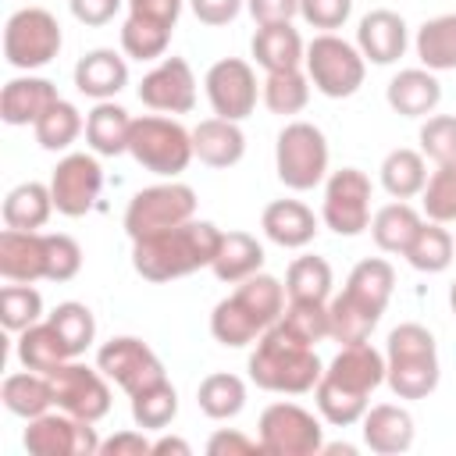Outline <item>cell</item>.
Instances as JSON below:
<instances>
[{
	"mask_svg": "<svg viewBox=\"0 0 456 456\" xmlns=\"http://www.w3.org/2000/svg\"><path fill=\"white\" fill-rule=\"evenodd\" d=\"M264 235L281 249H303L317 239V214L303 200H271L260 214Z\"/></svg>",
	"mask_w": 456,
	"mask_h": 456,
	"instance_id": "obj_23",
	"label": "cell"
},
{
	"mask_svg": "<svg viewBox=\"0 0 456 456\" xmlns=\"http://www.w3.org/2000/svg\"><path fill=\"white\" fill-rule=\"evenodd\" d=\"M438 378L442 367H438L435 335L417 321L392 328L385 342V385L392 388V395L428 399L438 388Z\"/></svg>",
	"mask_w": 456,
	"mask_h": 456,
	"instance_id": "obj_6",
	"label": "cell"
},
{
	"mask_svg": "<svg viewBox=\"0 0 456 456\" xmlns=\"http://www.w3.org/2000/svg\"><path fill=\"white\" fill-rule=\"evenodd\" d=\"M420 224H424V217L406 200H395V203H385L381 210H374L370 239L381 253H406V246H410V239L417 235Z\"/></svg>",
	"mask_w": 456,
	"mask_h": 456,
	"instance_id": "obj_36",
	"label": "cell"
},
{
	"mask_svg": "<svg viewBox=\"0 0 456 456\" xmlns=\"http://www.w3.org/2000/svg\"><path fill=\"white\" fill-rule=\"evenodd\" d=\"M128 86V61L107 46L89 50L75 64V89L89 100H114Z\"/></svg>",
	"mask_w": 456,
	"mask_h": 456,
	"instance_id": "obj_26",
	"label": "cell"
},
{
	"mask_svg": "<svg viewBox=\"0 0 456 456\" xmlns=\"http://www.w3.org/2000/svg\"><path fill=\"white\" fill-rule=\"evenodd\" d=\"M260 438L242 435L239 428H217L207 438V456H260Z\"/></svg>",
	"mask_w": 456,
	"mask_h": 456,
	"instance_id": "obj_51",
	"label": "cell"
},
{
	"mask_svg": "<svg viewBox=\"0 0 456 456\" xmlns=\"http://www.w3.org/2000/svg\"><path fill=\"white\" fill-rule=\"evenodd\" d=\"M32 132H36V142H39L46 153H61V150H68V146L86 132V118L78 114L75 103L57 100V103L32 125Z\"/></svg>",
	"mask_w": 456,
	"mask_h": 456,
	"instance_id": "obj_41",
	"label": "cell"
},
{
	"mask_svg": "<svg viewBox=\"0 0 456 456\" xmlns=\"http://www.w3.org/2000/svg\"><path fill=\"white\" fill-rule=\"evenodd\" d=\"M171 32H175L171 25L128 14L121 25V53L132 61H160L171 46Z\"/></svg>",
	"mask_w": 456,
	"mask_h": 456,
	"instance_id": "obj_40",
	"label": "cell"
},
{
	"mask_svg": "<svg viewBox=\"0 0 456 456\" xmlns=\"http://www.w3.org/2000/svg\"><path fill=\"white\" fill-rule=\"evenodd\" d=\"M395 289V271L388 260L381 256H367L360 260L342 292L328 303V317H331V338L338 346H353V342H367L370 331L378 328L388 299Z\"/></svg>",
	"mask_w": 456,
	"mask_h": 456,
	"instance_id": "obj_3",
	"label": "cell"
},
{
	"mask_svg": "<svg viewBox=\"0 0 456 456\" xmlns=\"http://www.w3.org/2000/svg\"><path fill=\"white\" fill-rule=\"evenodd\" d=\"M321 452H342V456H356V445H346V442H335V445H324Z\"/></svg>",
	"mask_w": 456,
	"mask_h": 456,
	"instance_id": "obj_58",
	"label": "cell"
},
{
	"mask_svg": "<svg viewBox=\"0 0 456 456\" xmlns=\"http://www.w3.org/2000/svg\"><path fill=\"white\" fill-rule=\"evenodd\" d=\"M203 89H207L210 110L217 118H228V121H246L256 110V100H260L256 71L242 57L214 61L207 68V75H203Z\"/></svg>",
	"mask_w": 456,
	"mask_h": 456,
	"instance_id": "obj_17",
	"label": "cell"
},
{
	"mask_svg": "<svg viewBox=\"0 0 456 456\" xmlns=\"http://www.w3.org/2000/svg\"><path fill=\"white\" fill-rule=\"evenodd\" d=\"M196 406L210 420H232L246 410V381L228 370H214L196 385Z\"/></svg>",
	"mask_w": 456,
	"mask_h": 456,
	"instance_id": "obj_38",
	"label": "cell"
},
{
	"mask_svg": "<svg viewBox=\"0 0 456 456\" xmlns=\"http://www.w3.org/2000/svg\"><path fill=\"white\" fill-rule=\"evenodd\" d=\"M46 321L61 331V338L68 342L71 356H82V353L96 342V317H93V310H89L86 303H78V299L57 303V306L46 314Z\"/></svg>",
	"mask_w": 456,
	"mask_h": 456,
	"instance_id": "obj_45",
	"label": "cell"
},
{
	"mask_svg": "<svg viewBox=\"0 0 456 456\" xmlns=\"http://www.w3.org/2000/svg\"><path fill=\"white\" fill-rule=\"evenodd\" d=\"M121 4H128V0H68L71 18L78 25H86V28H100V25L114 21V14L121 11Z\"/></svg>",
	"mask_w": 456,
	"mask_h": 456,
	"instance_id": "obj_52",
	"label": "cell"
},
{
	"mask_svg": "<svg viewBox=\"0 0 456 456\" xmlns=\"http://www.w3.org/2000/svg\"><path fill=\"white\" fill-rule=\"evenodd\" d=\"M385 385V353L370 342H353L335 353V360L324 367L314 403L321 420L331 428H353L370 406V395Z\"/></svg>",
	"mask_w": 456,
	"mask_h": 456,
	"instance_id": "obj_1",
	"label": "cell"
},
{
	"mask_svg": "<svg viewBox=\"0 0 456 456\" xmlns=\"http://www.w3.org/2000/svg\"><path fill=\"white\" fill-rule=\"evenodd\" d=\"M189 456L192 452V445L185 442V438H178V435H160L157 442H153V449H150V456Z\"/></svg>",
	"mask_w": 456,
	"mask_h": 456,
	"instance_id": "obj_57",
	"label": "cell"
},
{
	"mask_svg": "<svg viewBox=\"0 0 456 456\" xmlns=\"http://www.w3.org/2000/svg\"><path fill=\"white\" fill-rule=\"evenodd\" d=\"M53 196H50V185L43 182H21L14 185L7 196H4V228H18V232H39L50 214H53Z\"/></svg>",
	"mask_w": 456,
	"mask_h": 456,
	"instance_id": "obj_32",
	"label": "cell"
},
{
	"mask_svg": "<svg viewBox=\"0 0 456 456\" xmlns=\"http://www.w3.org/2000/svg\"><path fill=\"white\" fill-rule=\"evenodd\" d=\"M0 274L7 281H39L46 278V232H0Z\"/></svg>",
	"mask_w": 456,
	"mask_h": 456,
	"instance_id": "obj_24",
	"label": "cell"
},
{
	"mask_svg": "<svg viewBox=\"0 0 456 456\" xmlns=\"http://www.w3.org/2000/svg\"><path fill=\"white\" fill-rule=\"evenodd\" d=\"M153 442L142 431H118L100 442V456H150Z\"/></svg>",
	"mask_w": 456,
	"mask_h": 456,
	"instance_id": "obj_54",
	"label": "cell"
},
{
	"mask_svg": "<svg viewBox=\"0 0 456 456\" xmlns=\"http://www.w3.org/2000/svg\"><path fill=\"white\" fill-rule=\"evenodd\" d=\"M128 153L132 160L160 178H178L192 153V132L182 128L175 118L167 114H142L132 121V135H128Z\"/></svg>",
	"mask_w": 456,
	"mask_h": 456,
	"instance_id": "obj_7",
	"label": "cell"
},
{
	"mask_svg": "<svg viewBox=\"0 0 456 456\" xmlns=\"http://www.w3.org/2000/svg\"><path fill=\"white\" fill-rule=\"evenodd\" d=\"M260 100L271 114L292 118L310 103V78L296 68V71H271L260 86Z\"/></svg>",
	"mask_w": 456,
	"mask_h": 456,
	"instance_id": "obj_42",
	"label": "cell"
},
{
	"mask_svg": "<svg viewBox=\"0 0 456 456\" xmlns=\"http://www.w3.org/2000/svg\"><path fill=\"white\" fill-rule=\"evenodd\" d=\"M306 78L310 86L328 96V100H346L353 96L363 78H367V61L356 50V43H346L335 32H317L306 43V57H303Z\"/></svg>",
	"mask_w": 456,
	"mask_h": 456,
	"instance_id": "obj_8",
	"label": "cell"
},
{
	"mask_svg": "<svg viewBox=\"0 0 456 456\" xmlns=\"http://www.w3.org/2000/svg\"><path fill=\"white\" fill-rule=\"evenodd\" d=\"M192 217H196L192 185L171 178V182H160V185H146L128 200V207H125V235L135 242V239L157 235L164 228H178V224H185Z\"/></svg>",
	"mask_w": 456,
	"mask_h": 456,
	"instance_id": "obj_10",
	"label": "cell"
},
{
	"mask_svg": "<svg viewBox=\"0 0 456 456\" xmlns=\"http://www.w3.org/2000/svg\"><path fill=\"white\" fill-rule=\"evenodd\" d=\"M328 139L310 121H289L274 142L278 182L292 192H310L328 178Z\"/></svg>",
	"mask_w": 456,
	"mask_h": 456,
	"instance_id": "obj_9",
	"label": "cell"
},
{
	"mask_svg": "<svg viewBox=\"0 0 456 456\" xmlns=\"http://www.w3.org/2000/svg\"><path fill=\"white\" fill-rule=\"evenodd\" d=\"M246 370H249V381L264 392H278V395H303V392H314L321 374H324V363L317 356L314 346H303L296 342L278 321L256 338L249 360H246Z\"/></svg>",
	"mask_w": 456,
	"mask_h": 456,
	"instance_id": "obj_5",
	"label": "cell"
},
{
	"mask_svg": "<svg viewBox=\"0 0 456 456\" xmlns=\"http://www.w3.org/2000/svg\"><path fill=\"white\" fill-rule=\"evenodd\" d=\"M253 61L271 75V71H296L306 57V43L292 21H274V25H256L249 39Z\"/></svg>",
	"mask_w": 456,
	"mask_h": 456,
	"instance_id": "obj_28",
	"label": "cell"
},
{
	"mask_svg": "<svg viewBox=\"0 0 456 456\" xmlns=\"http://www.w3.org/2000/svg\"><path fill=\"white\" fill-rule=\"evenodd\" d=\"M132 114L114 103V100H100L89 114H86V146L96 157H118L128 153V135H132Z\"/></svg>",
	"mask_w": 456,
	"mask_h": 456,
	"instance_id": "obj_29",
	"label": "cell"
},
{
	"mask_svg": "<svg viewBox=\"0 0 456 456\" xmlns=\"http://www.w3.org/2000/svg\"><path fill=\"white\" fill-rule=\"evenodd\" d=\"M128 406H132L135 428H142V431H164L178 417V392H175L171 381H160V385H150V388L128 395Z\"/></svg>",
	"mask_w": 456,
	"mask_h": 456,
	"instance_id": "obj_43",
	"label": "cell"
},
{
	"mask_svg": "<svg viewBox=\"0 0 456 456\" xmlns=\"http://www.w3.org/2000/svg\"><path fill=\"white\" fill-rule=\"evenodd\" d=\"M420 207H424L428 221L456 224V160H445L428 175V185L420 192Z\"/></svg>",
	"mask_w": 456,
	"mask_h": 456,
	"instance_id": "obj_46",
	"label": "cell"
},
{
	"mask_svg": "<svg viewBox=\"0 0 456 456\" xmlns=\"http://www.w3.org/2000/svg\"><path fill=\"white\" fill-rule=\"evenodd\" d=\"M360 431H363V445L378 456H399L413 445V417L406 406L395 403H378L367 406V413L360 417Z\"/></svg>",
	"mask_w": 456,
	"mask_h": 456,
	"instance_id": "obj_21",
	"label": "cell"
},
{
	"mask_svg": "<svg viewBox=\"0 0 456 456\" xmlns=\"http://www.w3.org/2000/svg\"><path fill=\"white\" fill-rule=\"evenodd\" d=\"M278 324L303 346H317L324 338H331V317H328V303H310V299H289L285 314L278 317Z\"/></svg>",
	"mask_w": 456,
	"mask_h": 456,
	"instance_id": "obj_44",
	"label": "cell"
},
{
	"mask_svg": "<svg viewBox=\"0 0 456 456\" xmlns=\"http://www.w3.org/2000/svg\"><path fill=\"white\" fill-rule=\"evenodd\" d=\"M381 189L392 196V200H413L424 192L428 185V157L420 150H410V146H399L392 150L385 160H381Z\"/></svg>",
	"mask_w": 456,
	"mask_h": 456,
	"instance_id": "obj_34",
	"label": "cell"
},
{
	"mask_svg": "<svg viewBox=\"0 0 456 456\" xmlns=\"http://www.w3.org/2000/svg\"><path fill=\"white\" fill-rule=\"evenodd\" d=\"M413 50L428 71H456V14L428 18L413 36Z\"/></svg>",
	"mask_w": 456,
	"mask_h": 456,
	"instance_id": "obj_35",
	"label": "cell"
},
{
	"mask_svg": "<svg viewBox=\"0 0 456 456\" xmlns=\"http://www.w3.org/2000/svg\"><path fill=\"white\" fill-rule=\"evenodd\" d=\"M335 285L331 264L324 256H296L285 271V292L289 299H310V303H328Z\"/></svg>",
	"mask_w": 456,
	"mask_h": 456,
	"instance_id": "obj_39",
	"label": "cell"
},
{
	"mask_svg": "<svg viewBox=\"0 0 456 456\" xmlns=\"http://www.w3.org/2000/svg\"><path fill=\"white\" fill-rule=\"evenodd\" d=\"M139 100L157 114H189L196 107V75L185 57H160L139 82Z\"/></svg>",
	"mask_w": 456,
	"mask_h": 456,
	"instance_id": "obj_19",
	"label": "cell"
},
{
	"mask_svg": "<svg viewBox=\"0 0 456 456\" xmlns=\"http://www.w3.org/2000/svg\"><path fill=\"white\" fill-rule=\"evenodd\" d=\"M403 256H406V264H410L413 271H420V274H442V271L452 264V256H456V239L449 235L445 224L424 221V224L417 228V235L410 239V246H406Z\"/></svg>",
	"mask_w": 456,
	"mask_h": 456,
	"instance_id": "obj_37",
	"label": "cell"
},
{
	"mask_svg": "<svg viewBox=\"0 0 456 456\" xmlns=\"http://www.w3.org/2000/svg\"><path fill=\"white\" fill-rule=\"evenodd\" d=\"M128 14H139V18H150V21L175 28L178 14H182V0H128Z\"/></svg>",
	"mask_w": 456,
	"mask_h": 456,
	"instance_id": "obj_56",
	"label": "cell"
},
{
	"mask_svg": "<svg viewBox=\"0 0 456 456\" xmlns=\"http://www.w3.org/2000/svg\"><path fill=\"white\" fill-rule=\"evenodd\" d=\"M420 153L435 164L456 160V114H431L424 118L420 132H417Z\"/></svg>",
	"mask_w": 456,
	"mask_h": 456,
	"instance_id": "obj_48",
	"label": "cell"
},
{
	"mask_svg": "<svg viewBox=\"0 0 456 456\" xmlns=\"http://www.w3.org/2000/svg\"><path fill=\"white\" fill-rule=\"evenodd\" d=\"M110 378L100 367L68 360L50 374V388H53V406L82 417V420H103L110 413Z\"/></svg>",
	"mask_w": 456,
	"mask_h": 456,
	"instance_id": "obj_16",
	"label": "cell"
},
{
	"mask_svg": "<svg viewBox=\"0 0 456 456\" xmlns=\"http://www.w3.org/2000/svg\"><path fill=\"white\" fill-rule=\"evenodd\" d=\"M96 367L125 392V395H135L150 385H160L167 381V370L160 363V356L135 335H118L110 342H103L96 349Z\"/></svg>",
	"mask_w": 456,
	"mask_h": 456,
	"instance_id": "obj_15",
	"label": "cell"
},
{
	"mask_svg": "<svg viewBox=\"0 0 456 456\" xmlns=\"http://www.w3.org/2000/svg\"><path fill=\"white\" fill-rule=\"evenodd\" d=\"M36 321H43V296L39 289L25 285V281H11L0 289V324L7 331H25Z\"/></svg>",
	"mask_w": 456,
	"mask_h": 456,
	"instance_id": "obj_47",
	"label": "cell"
},
{
	"mask_svg": "<svg viewBox=\"0 0 456 456\" xmlns=\"http://www.w3.org/2000/svg\"><path fill=\"white\" fill-rule=\"evenodd\" d=\"M246 11L253 14L256 25H274V21H292L299 14V0H246Z\"/></svg>",
	"mask_w": 456,
	"mask_h": 456,
	"instance_id": "obj_55",
	"label": "cell"
},
{
	"mask_svg": "<svg viewBox=\"0 0 456 456\" xmlns=\"http://www.w3.org/2000/svg\"><path fill=\"white\" fill-rule=\"evenodd\" d=\"M260 267H264V246L256 242V235H249V232H224L221 235L217 256L210 264V271H214L217 281L239 285L249 274H256Z\"/></svg>",
	"mask_w": 456,
	"mask_h": 456,
	"instance_id": "obj_31",
	"label": "cell"
},
{
	"mask_svg": "<svg viewBox=\"0 0 456 456\" xmlns=\"http://www.w3.org/2000/svg\"><path fill=\"white\" fill-rule=\"evenodd\" d=\"M14 353H18V363H21V367L39 370V374H53L61 363L78 360V356H71L68 342L61 338V331H57L50 321H36L32 328L18 331Z\"/></svg>",
	"mask_w": 456,
	"mask_h": 456,
	"instance_id": "obj_30",
	"label": "cell"
},
{
	"mask_svg": "<svg viewBox=\"0 0 456 456\" xmlns=\"http://www.w3.org/2000/svg\"><path fill=\"white\" fill-rule=\"evenodd\" d=\"M0 403L7 406V413L21 417V420H32L39 413H46L53 406V388H50V374H39V370H14L4 378L0 385Z\"/></svg>",
	"mask_w": 456,
	"mask_h": 456,
	"instance_id": "obj_33",
	"label": "cell"
},
{
	"mask_svg": "<svg viewBox=\"0 0 456 456\" xmlns=\"http://www.w3.org/2000/svg\"><path fill=\"white\" fill-rule=\"evenodd\" d=\"M410 46V28L403 21L399 11H388V7H374L360 18L356 25V50L363 53V61L385 68V64H395Z\"/></svg>",
	"mask_w": 456,
	"mask_h": 456,
	"instance_id": "obj_20",
	"label": "cell"
},
{
	"mask_svg": "<svg viewBox=\"0 0 456 456\" xmlns=\"http://www.w3.org/2000/svg\"><path fill=\"white\" fill-rule=\"evenodd\" d=\"M61 100L57 86L39 75H18L0 89V118L4 125H36Z\"/></svg>",
	"mask_w": 456,
	"mask_h": 456,
	"instance_id": "obj_22",
	"label": "cell"
},
{
	"mask_svg": "<svg viewBox=\"0 0 456 456\" xmlns=\"http://www.w3.org/2000/svg\"><path fill=\"white\" fill-rule=\"evenodd\" d=\"M264 456H317L324 449L321 420L299 403H271L256 420Z\"/></svg>",
	"mask_w": 456,
	"mask_h": 456,
	"instance_id": "obj_12",
	"label": "cell"
},
{
	"mask_svg": "<svg viewBox=\"0 0 456 456\" xmlns=\"http://www.w3.org/2000/svg\"><path fill=\"white\" fill-rule=\"evenodd\" d=\"M100 435L93 428V420L71 417L64 410H46L39 417L28 420L21 445L32 456H96L100 452Z\"/></svg>",
	"mask_w": 456,
	"mask_h": 456,
	"instance_id": "obj_14",
	"label": "cell"
},
{
	"mask_svg": "<svg viewBox=\"0 0 456 456\" xmlns=\"http://www.w3.org/2000/svg\"><path fill=\"white\" fill-rule=\"evenodd\" d=\"M285 285L274 274H249L246 281L235 285L232 296H224L210 310V335L224 349H242L256 342L281 314H285Z\"/></svg>",
	"mask_w": 456,
	"mask_h": 456,
	"instance_id": "obj_4",
	"label": "cell"
},
{
	"mask_svg": "<svg viewBox=\"0 0 456 456\" xmlns=\"http://www.w3.org/2000/svg\"><path fill=\"white\" fill-rule=\"evenodd\" d=\"M192 14L200 25H210V28H221V25H232L239 18V11L246 7V0H189Z\"/></svg>",
	"mask_w": 456,
	"mask_h": 456,
	"instance_id": "obj_53",
	"label": "cell"
},
{
	"mask_svg": "<svg viewBox=\"0 0 456 456\" xmlns=\"http://www.w3.org/2000/svg\"><path fill=\"white\" fill-rule=\"evenodd\" d=\"M192 153L200 164L207 167H235L242 157H246V135L239 128V121H228V118H203L196 128H192Z\"/></svg>",
	"mask_w": 456,
	"mask_h": 456,
	"instance_id": "obj_27",
	"label": "cell"
},
{
	"mask_svg": "<svg viewBox=\"0 0 456 456\" xmlns=\"http://www.w3.org/2000/svg\"><path fill=\"white\" fill-rule=\"evenodd\" d=\"M385 100L399 118H428L442 103V82L428 68H403L385 86Z\"/></svg>",
	"mask_w": 456,
	"mask_h": 456,
	"instance_id": "obj_25",
	"label": "cell"
},
{
	"mask_svg": "<svg viewBox=\"0 0 456 456\" xmlns=\"http://www.w3.org/2000/svg\"><path fill=\"white\" fill-rule=\"evenodd\" d=\"M349 14H353V0H299V18L321 32L342 28Z\"/></svg>",
	"mask_w": 456,
	"mask_h": 456,
	"instance_id": "obj_50",
	"label": "cell"
},
{
	"mask_svg": "<svg viewBox=\"0 0 456 456\" xmlns=\"http://www.w3.org/2000/svg\"><path fill=\"white\" fill-rule=\"evenodd\" d=\"M82 271V246L64 232H46V281H71Z\"/></svg>",
	"mask_w": 456,
	"mask_h": 456,
	"instance_id": "obj_49",
	"label": "cell"
},
{
	"mask_svg": "<svg viewBox=\"0 0 456 456\" xmlns=\"http://www.w3.org/2000/svg\"><path fill=\"white\" fill-rule=\"evenodd\" d=\"M103 189V167L96 160V153H64L50 175V196L57 214L64 217H82L96 207Z\"/></svg>",
	"mask_w": 456,
	"mask_h": 456,
	"instance_id": "obj_18",
	"label": "cell"
},
{
	"mask_svg": "<svg viewBox=\"0 0 456 456\" xmlns=\"http://www.w3.org/2000/svg\"><path fill=\"white\" fill-rule=\"evenodd\" d=\"M370 178L360 167H338L324 178V200H321V221L335 235H363L370 228Z\"/></svg>",
	"mask_w": 456,
	"mask_h": 456,
	"instance_id": "obj_13",
	"label": "cell"
},
{
	"mask_svg": "<svg viewBox=\"0 0 456 456\" xmlns=\"http://www.w3.org/2000/svg\"><path fill=\"white\" fill-rule=\"evenodd\" d=\"M221 228L214 221H185L178 228H164L157 235L132 242V267L142 281L164 285L185 278L200 267H210L221 246Z\"/></svg>",
	"mask_w": 456,
	"mask_h": 456,
	"instance_id": "obj_2",
	"label": "cell"
},
{
	"mask_svg": "<svg viewBox=\"0 0 456 456\" xmlns=\"http://www.w3.org/2000/svg\"><path fill=\"white\" fill-rule=\"evenodd\" d=\"M61 46V25L46 7H18L4 25V61L18 71L46 68Z\"/></svg>",
	"mask_w": 456,
	"mask_h": 456,
	"instance_id": "obj_11",
	"label": "cell"
},
{
	"mask_svg": "<svg viewBox=\"0 0 456 456\" xmlns=\"http://www.w3.org/2000/svg\"><path fill=\"white\" fill-rule=\"evenodd\" d=\"M449 310L456 314V281H452V289H449Z\"/></svg>",
	"mask_w": 456,
	"mask_h": 456,
	"instance_id": "obj_59",
	"label": "cell"
}]
</instances>
